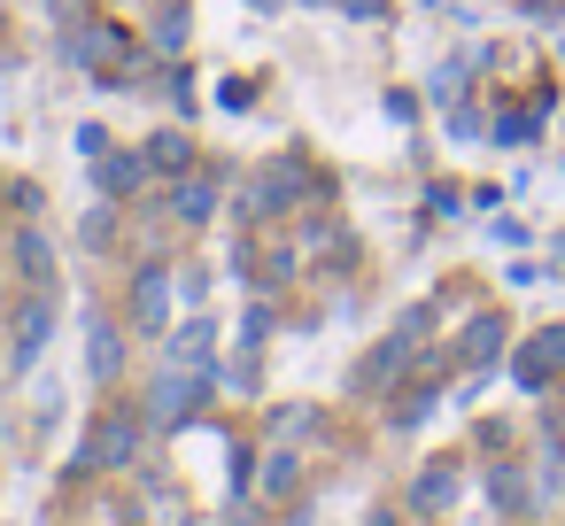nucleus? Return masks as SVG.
Listing matches in <instances>:
<instances>
[{
  "instance_id": "obj_20",
  "label": "nucleus",
  "mask_w": 565,
  "mask_h": 526,
  "mask_svg": "<svg viewBox=\"0 0 565 526\" xmlns=\"http://www.w3.org/2000/svg\"><path fill=\"white\" fill-rule=\"evenodd\" d=\"M156 47H163V55H179V47H186V9H171V17L156 24Z\"/></svg>"
},
{
  "instance_id": "obj_23",
  "label": "nucleus",
  "mask_w": 565,
  "mask_h": 526,
  "mask_svg": "<svg viewBox=\"0 0 565 526\" xmlns=\"http://www.w3.org/2000/svg\"><path fill=\"white\" fill-rule=\"evenodd\" d=\"M426 410H434V387H411V402H403V410H395V426H418V418H426Z\"/></svg>"
},
{
  "instance_id": "obj_11",
  "label": "nucleus",
  "mask_w": 565,
  "mask_h": 526,
  "mask_svg": "<svg viewBox=\"0 0 565 526\" xmlns=\"http://www.w3.org/2000/svg\"><path fill=\"white\" fill-rule=\"evenodd\" d=\"M171 210H179L186 225H202V217L217 210V179H202V171H179V186H171Z\"/></svg>"
},
{
  "instance_id": "obj_8",
  "label": "nucleus",
  "mask_w": 565,
  "mask_h": 526,
  "mask_svg": "<svg viewBox=\"0 0 565 526\" xmlns=\"http://www.w3.org/2000/svg\"><path fill=\"white\" fill-rule=\"evenodd\" d=\"M47 333H55V294H47V287H32V294H24V310H17V364H32V356L47 348Z\"/></svg>"
},
{
  "instance_id": "obj_21",
  "label": "nucleus",
  "mask_w": 565,
  "mask_h": 526,
  "mask_svg": "<svg viewBox=\"0 0 565 526\" xmlns=\"http://www.w3.org/2000/svg\"><path fill=\"white\" fill-rule=\"evenodd\" d=\"M465 71H472V55H457V63H449V71H441V78H434L426 94H434V101H457V86H465Z\"/></svg>"
},
{
  "instance_id": "obj_5",
  "label": "nucleus",
  "mask_w": 565,
  "mask_h": 526,
  "mask_svg": "<svg viewBox=\"0 0 565 526\" xmlns=\"http://www.w3.org/2000/svg\"><path fill=\"white\" fill-rule=\"evenodd\" d=\"M511 372H519V387H526V395H542V387H550V379L565 372V325L534 333V341L519 348V364H511Z\"/></svg>"
},
{
  "instance_id": "obj_9",
  "label": "nucleus",
  "mask_w": 565,
  "mask_h": 526,
  "mask_svg": "<svg viewBox=\"0 0 565 526\" xmlns=\"http://www.w3.org/2000/svg\"><path fill=\"white\" fill-rule=\"evenodd\" d=\"M194 402H202V372H171V379H156L148 418L156 426H179V418H194Z\"/></svg>"
},
{
  "instance_id": "obj_10",
  "label": "nucleus",
  "mask_w": 565,
  "mask_h": 526,
  "mask_svg": "<svg viewBox=\"0 0 565 526\" xmlns=\"http://www.w3.org/2000/svg\"><path fill=\"white\" fill-rule=\"evenodd\" d=\"M140 179H148V155H94V186L109 194V202H125V194H140Z\"/></svg>"
},
{
  "instance_id": "obj_6",
  "label": "nucleus",
  "mask_w": 565,
  "mask_h": 526,
  "mask_svg": "<svg viewBox=\"0 0 565 526\" xmlns=\"http://www.w3.org/2000/svg\"><path fill=\"white\" fill-rule=\"evenodd\" d=\"M132 449H140V410H109L86 441V464H132Z\"/></svg>"
},
{
  "instance_id": "obj_7",
  "label": "nucleus",
  "mask_w": 565,
  "mask_h": 526,
  "mask_svg": "<svg viewBox=\"0 0 565 526\" xmlns=\"http://www.w3.org/2000/svg\"><path fill=\"white\" fill-rule=\"evenodd\" d=\"M163 318H171V271L148 264V271L132 279V325H140V333H163Z\"/></svg>"
},
{
  "instance_id": "obj_15",
  "label": "nucleus",
  "mask_w": 565,
  "mask_h": 526,
  "mask_svg": "<svg viewBox=\"0 0 565 526\" xmlns=\"http://www.w3.org/2000/svg\"><path fill=\"white\" fill-rule=\"evenodd\" d=\"M488 503H495V511H526V503H534L526 472H519V464H495V472H488Z\"/></svg>"
},
{
  "instance_id": "obj_3",
  "label": "nucleus",
  "mask_w": 565,
  "mask_h": 526,
  "mask_svg": "<svg viewBox=\"0 0 565 526\" xmlns=\"http://www.w3.org/2000/svg\"><path fill=\"white\" fill-rule=\"evenodd\" d=\"M63 63H109L102 78L117 86V63H125V32H117V24H78V32H63Z\"/></svg>"
},
{
  "instance_id": "obj_27",
  "label": "nucleus",
  "mask_w": 565,
  "mask_h": 526,
  "mask_svg": "<svg viewBox=\"0 0 565 526\" xmlns=\"http://www.w3.org/2000/svg\"><path fill=\"white\" fill-rule=\"evenodd\" d=\"M550 256H557V264H565V233H557V240H550Z\"/></svg>"
},
{
  "instance_id": "obj_4",
  "label": "nucleus",
  "mask_w": 565,
  "mask_h": 526,
  "mask_svg": "<svg viewBox=\"0 0 565 526\" xmlns=\"http://www.w3.org/2000/svg\"><path fill=\"white\" fill-rule=\"evenodd\" d=\"M233 264H241V271H248L256 287H279V279L295 271V248H287L279 233H248V240L233 248Z\"/></svg>"
},
{
  "instance_id": "obj_28",
  "label": "nucleus",
  "mask_w": 565,
  "mask_h": 526,
  "mask_svg": "<svg viewBox=\"0 0 565 526\" xmlns=\"http://www.w3.org/2000/svg\"><path fill=\"white\" fill-rule=\"evenodd\" d=\"M55 9H78V0H55Z\"/></svg>"
},
{
  "instance_id": "obj_29",
  "label": "nucleus",
  "mask_w": 565,
  "mask_h": 526,
  "mask_svg": "<svg viewBox=\"0 0 565 526\" xmlns=\"http://www.w3.org/2000/svg\"><path fill=\"white\" fill-rule=\"evenodd\" d=\"M318 9H341V0H318Z\"/></svg>"
},
{
  "instance_id": "obj_16",
  "label": "nucleus",
  "mask_w": 565,
  "mask_h": 526,
  "mask_svg": "<svg viewBox=\"0 0 565 526\" xmlns=\"http://www.w3.org/2000/svg\"><path fill=\"white\" fill-rule=\"evenodd\" d=\"M17 264H24V279H32V287H55V256H47V240H40L32 225L17 233Z\"/></svg>"
},
{
  "instance_id": "obj_24",
  "label": "nucleus",
  "mask_w": 565,
  "mask_h": 526,
  "mask_svg": "<svg viewBox=\"0 0 565 526\" xmlns=\"http://www.w3.org/2000/svg\"><path fill=\"white\" fill-rule=\"evenodd\" d=\"M287 480H295V457H287V449H271V464H264V487H287Z\"/></svg>"
},
{
  "instance_id": "obj_22",
  "label": "nucleus",
  "mask_w": 565,
  "mask_h": 526,
  "mask_svg": "<svg viewBox=\"0 0 565 526\" xmlns=\"http://www.w3.org/2000/svg\"><path fill=\"white\" fill-rule=\"evenodd\" d=\"M248 101H256L248 78H225V86H217V109H248Z\"/></svg>"
},
{
  "instance_id": "obj_17",
  "label": "nucleus",
  "mask_w": 565,
  "mask_h": 526,
  "mask_svg": "<svg viewBox=\"0 0 565 526\" xmlns=\"http://www.w3.org/2000/svg\"><path fill=\"white\" fill-rule=\"evenodd\" d=\"M86 364H94V379H117V364H125V341H117V325H94V341H86Z\"/></svg>"
},
{
  "instance_id": "obj_19",
  "label": "nucleus",
  "mask_w": 565,
  "mask_h": 526,
  "mask_svg": "<svg viewBox=\"0 0 565 526\" xmlns=\"http://www.w3.org/2000/svg\"><path fill=\"white\" fill-rule=\"evenodd\" d=\"M534 132H542V109H519V117H503V125H495V140H511V148H519V140H534Z\"/></svg>"
},
{
  "instance_id": "obj_1",
  "label": "nucleus",
  "mask_w": 565,
  "mask_h": 526,
  "mask_svg": "<svg viewBox=\"0 0 565 526\" xmlns=\"http://www.w3.org/2000/svg\"><path fill=\"white\" fill-rule=\"evenodd\" d=\"M302 194H310V171H302L295 155H279V163H264V171L241 186V217H248V225H271V217L295 210Z\"/></svg>"
},
{
  "instance_id": "obj_13",
  "label": "nucleus",
  "mask_w": 565,
  "mask_h": 526,
  "mask_svg": "<svg viewBox=\"0 0 565 526\" xmlns=\"http://www.w3.org/2000/svg\"><path fill=\"white\" fill-rule=\"evenodd\" d=\"M148 171H171V179L194 171V140H186V132H156V140H148Z\"/></svg>"
},
{
  "instance_id": "obj_26",
  "label": "nucleus",
  "mask_w": 565,
  "mask_h": 526,
  "mask_svg": "<svg viewBox=\"0 0 565 526\" xmlns=\"http://www.w3.org/2000/svg\"><path fill=\"white\" fill-rule=\"evenodd\" d=\"M542 441L557 449V464H565V418H542Z\"/></svg>"
},
{
  "instance_id": "obj_18",
  "label": "nucleus",
  "mask_w": 565,
  "mask_h": 526,
  "mask_svg": "<svg viewBox=\"0 0 565 526\" xmlns=\"http://www.w3.org/2000/svg\"><path fill=\"white\" fill-rule=\"evenodd\" d=\"M171 356H179V364H186V372H202V364H210V325H202V318H194V325H186V333H179V341H171Z\"/></svg>"
},
{
  "instance_id": "obj_12",
  "label": "nucleus",
  "mask_w": 565,
  "mask_h": 526,
  "mask_svg": "<svg viewBox=\"0 0 565 526\" xmlns=\"http://www.w3.org/2000/svg\"><path fill=\"white\" fill-rule=\"evenodd\" d=\"M472 372H495V356H503V318H480V325H465V348H457Z\"/></svg>"
},
{
  "instance_id": "obj_2",
  "label": "nucleus",
  "mask_w": 565,
  "mask_h": 526,
  "mask_svg": "<svg viewBox=\"0 0 565 526\" xmlns=\"http://www.w3.org/2000/svg\"><path fill=\"white\" fill-rule=\"evenodd\" d=\"M418 333H426V318H403V333H387V341H380V348L356 364V387H364V395H380V387H387V379L411 364V341H418Z\"/></svg>"
},
{
  "instance_id": "obj_25",
  "label": "nucleus",
  "mask_w": 565,
  "mask_h": 526,
  "mask_svg": "<svg viewBox=\"0 0 565 526\" xmlns=\"http://www.w3.org/2000/svg\"><path fill=\"white\" fill-rule=\"evenodd\" d=\"M426 202H434V217H457V202H465V194H457V186H426Z\"/></svg>"
},
{
  "instance_id": "obj_14",
  "label": "nucleus",
  "mask_w": 565,
  "mask_h": 526,
  "mask_svg": "<svg viewBox=\"0 0 565 526\" xmlns=\"http://www.w3.org/2000/svg\"><path fill=\"white\" fill-rule=\"evenodd\" d=\"M411 503H418V511H449V503H457V464H434V472H418Z\"/></svg>"
}]
</instances>
